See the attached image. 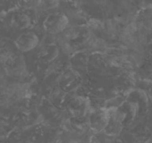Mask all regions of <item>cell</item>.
Instances as JSON below:
<instances>
[{
	"label": "cell",
	"instance_id": "cell-1",
	"mask_svg": "<svg viewBox=\"0 0 152 143\" xmlns=\"http://www.w3.org/2000/svg\"><path fill=\"white\" fill-rule=\"evenodd\" d=\"M67 16L61 13L49 15L43 22L44 30L49 34H57L62 32L68 25Z\"/></svg>",
	"mask_w": 152,
	"mask_h": 143
},
{
	"label": "cell",
	"instance_id": "cell-2",
	"mask_svg": "<svg viewBox=\"0 0 152 143\" xmlns=\"http://www.w3.org/2000/svg\"><path fill=\"white\" fill-rule=\"evenodd\" d=\"M89 126L95 132L104 131L108 121L109 112L107 107H100L92 110L89 115Z\"/></svg>",
	"mask_w": 152,
	"mask_h": 143
},
{
	"label": "cell",
	"instance_id": "cell-3",
	"mask_svg": "<svg viewBox=\"0 0 152 143\" xmlns=\"http://www.w3.org/2000/svg\"><path fill=\"white\" fill-rule=\"evenodd\" d=\"M91 107L90 100L84 97H75L69 100L66 109L72 118L84 117Z\"/></svg>",
	"mask_w": 152,
	"mask_h": 143
},
{
	"label": "cell",
	"instance_id": "cell-4",
	"mask_svg": "<svg viewBox=\"0 0 152 143\" xmlns=\"http://www.w3.org/2000/svg\"><path fill=\"white\" fill-rule=\"evenodd\" d=\"M81 82L82 78L77 72L73 70H67L60 77L58 84L64 92H71L77 89Z\"/></svg>",
	"mask_w": 152,
	"mask_h": 143
},
{
	"label": "cell",
	"instance_id": "cell-5",
	"mask_svg": "<svg viewBox=\"0 0 152 143\" xmlns=\"http://www.w3.org/2000/svg\"><path fill=\"white\" fill-rule=\"evenodd\" d=\"M39 41V37L34 32H25L15 39V44L20 51L29 52L38 46Z\"/></svg>",
	"mask_w": 152,
	"mask_h": 143
},
{
	"label": "cell",
	"instance_id": "cell-6",
	"mask_svg": "<svg viewBox=\"0 0 152 143\" xmlns=\"http://www.w3.org/2000/svg\"><path fill=\"white\" fill-rule=\"evenodd\" d=\"M57 48L54 45H48L41 49L39 53V58L44 62H50L56 58L57 55Z\"/></svg>",
	"mask_w": 152,
	"mask_h": 143
}]
</instances>
